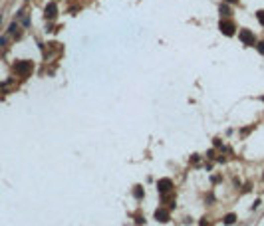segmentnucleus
Segmentation results:
<instances>
[{"label":"nucleus","instance_id":"obj_8","mask_svg":"<svg viewBox=\"0 0 264 226\" xmlns=\"http://www.w3.org/2000/svg\"><path fill=\"white\" fill-rule=\"evenodd\" d=\"M226 2H232V4H234V2H238V0H226Z\"/></svg>","mask_w":264,"mask_h":226},{"label":"nucleus","instance_id":"obj_3","mask_svg":"<svg viewBox=\"0 0 264 226\" xmlns=\"http://www.w3.org/2000/svg\"><path fill=\"white\" fill-rule=\"evenodd\" d=\"M236 222V214H226L224 216V224H234Z\"/></svg>","mask_w":264,"mask_h":226},{"label":"nucleus","instance_id":"obj_2","mask_svg":"<svg viewBox=\"0 0 264 226\" xmlns=\"http://www.w3.org/2000/svg\"><path fill=\"white\" fill-rule=\"evenodd\" d=\"M56 12H58V10H56V4H48V6H46V16H48V18H54Z\"/></svg>","mask_w":264,"mask_h":226},{"label":"nucleus","instance_id":"obj_7","mask_svg":"<svg viewBox=\"0 0 264 226\" xmlns=\"http://www.w3.org/2000/svg\"><path fill=\"white\" fill-rule=\"evenodd\" d=\"M6 44V38H0V46H4Z\"/></svg>","mask_w":264,"mask_h":226},{"label":"nucleus","instance_id":"obj_6","mask_svg":"<svg viewBox=\"0 0 264 226\" xmlns=\"http://www.w3.org/2000/svg\"><path fill=\"white\" fill-rule=\"evenodd\" d=\"M258 50H260V52L264 54V42H260V44H258Z\"/></svg>","mask_w":264,"mask_h":226},{"label":"nucleus","instance_id":"obj_5","mask_svg":"<svg viewBox=\"0 0 264 226\" xmlns=\"http://www.w3.org/2000/svg\"><path fill=\"white\" fill-rule=\"evenodd\" d=\"M258 22L264 26V12H258Z\"/></svg>","mask_w":264,"mask_h":226},{"label":"nucleus","instance_id":"obj_1","mask_svg":"<svg viewBox=\"0 0 264 226\" xmlns=\"http://www.w3.org/2000/svg\"><path fill=\"white\" fill-rule=\"evenodd\" d=\"M220 28H222V32L226 34V36H230V34H234V24H228V22H220Z\"/></svg>","mask_w":264,"mask_h":226},{"label":"nucleus","instance_id":"obj_4","mask_svg":"<svg viewBox=\"0 0 264 226\" xmlns=\"http://www.w3.org/2000/svg\"><path fill=\"white\" fill-rule=\"evenodd\" d=\"M16 30H18V26H16V22H14V24H10V28H8V34H16Z\"/></svg>","mask_w":264,"mask_h":226}]
</instances>
